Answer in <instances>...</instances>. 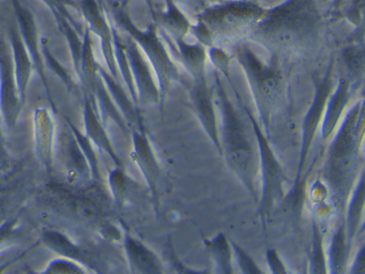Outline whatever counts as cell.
I'll return each mask as SVG.
<instances>
[{
  "instance_id": "1",
  "label": "cell",
  "mask_w": 365,
  "mask_h": 274,
  "mask_svg": "<svg viewBox=\"0 0 365 274\" xmlns=\"http://www.w3.org/2000/svg\"><path fill=\"white\" fill-rule=\"evenodd\" d=\"M324 32L317 0H285L267 9L249 40L262 45L274 60H294L315 54Z\"/></svg>"
},
{
  "instance_id": "2",
  "label": "cell",
  "mask_w": 365,
  "mask_h": 274,
  "mask_svg": "<svg viewBox=\"0 0 365 274\" xmlns=\"http://www.w3.org/2000/svg\"><path fill=\"white\" fill-rule=\"evenodd\" d=\"M361 101L352 105L331 138L322 168V180L329 192L331 208L339 218H345L350 195L363 167L362 146L356 123Z\"/></svg>"
},
{
  "instance_id": "3",
  "label": "cell",
  "mask_w": 365,
  "mask_h": 274,
  "mask_svg": "<svg viewBox=\"0 0 365 274\" xmlns=\"http://www.w3.org/2000/svg\"><path fill=\"white\" fill-rule=\"evenodd\" d=\"M215 103L220 113V137L223 156L232 171L256 203L260 198L258 176L260 173L257 143L253 145L242 116L228 96L217 72L215 74Z\"/></svg>"
},
{
  "instance_id": "4",
  "label": "cell",
  "mask_w": 365,
  "mask_h": 274,
  "mask_svg": "<svg viewBox=\"0 0 365 274\" xmlns=\"http://www.w3.org/2000/svg\"><path fill=\"white\" fill-rule=\"evenodd\" d=\"M266 11L254 0L213 2L195 15L190 34L208 49L235 46L249 40Z\"/></svg>"
},
{
  "instance_id": "5",
  "label": "cell",
  "mask_w": 365,
  "mask_h": 274,
  "mask_svg": "<svg viewBox=\"0 0 365 274\" xmlns=\"http://www.w3.org/2000/svg\"><path fill=\"white\" fill-rule=\"evenodd\" d=\"M255 103L257 118L267 136L270 137L273 117L277 115L285 92V77L277 62L262 60L245 42L232 46Z\"/></svg>"
},
{
  "instance_id": "6",
  "label": "cell",
  "mask_w": 365,
  "mask_h": 274,
  "mask_svg": "<svg viewBox=\"0 0 365 274\" xmlns=\"http://www.w3.org/2000/svg\"><path fill=\"white\" fill-rule=\"evenodd\" d=\"M108 9L115 25L138 43L150 62L159 83L161 105L165 102L166 96L173 83H182L185 87L189 85L190 81H187L181 74L179 66L173 59L170 51L166 49L164 43L165 41L162 34H160L159 27L155 21H153L146 29H140L131 19V15L125 8V4L119 1L110 2Z\"/></svg>"
},
{
  "instance_id": "7",
  "label": "cell",
  "mask_w": 365,
  "mask_h": 274,
  "mask_svg": "<svg viewBox=\"0 0 365 274\" xmlns=\"http://www.w3.org/2000/svg\"><path fill=\"white\" fill-rule=\"evenodd\" d=\"M335 86H336V81L334 79V59H332L324 74L316 76L314 79L315 92H314L311 105L303 118L300 151H299L298 167H297L294 188L287 193L282 203V206H286L287 209L292 210L296 214H300L302 203L304 201L303 186H304V179H307L309 173L307 161L311 153L312 146L315 141L318 130L322 128L327 103Z\"/></svg>"
},
{
  "instance_id": "8",
  "label": "cell",
  "mask_w": 365,
  "mask_h": 274,
  "mask_svg": "<svg viewBox=\"0 0 365 274\" xmlns=\"http://www.w3.org/2000/svg\"><path fill=\"white\" fill-rule=\"evenodd\" d=\"M230 77L232 76L230 75L225 78L227 79L234 90L239 106L247 115V119L251 123L252 130L255 135L256 143H257L258 153H259L260 178H262V191H260V198L257 203V213L264 229L269 216L279 206H282L283 203L288 193L286 192L285 186L289 182V179L284 171L283 165L281 164L277 154L273 151L272 147L269 143V137L264 133L259 120L253 115L251 109L245 104L242 96L239 93L238 89Z\"/></svg>"
},
{
  "instance_id": "9",
  "label": "cell",
  "mask_w": 365,
  "mask_h": 274,
  "mask_svg": "<svg viewBox=\"0 0 365 274\" xmlns=\"http://www.w3.org/2000/svg\"><path fill=\"white\" fill-rule=\"evenodd\" d=\"M41 242L58 256L67 257L81 263L91 273H108L112 271L110 259L99 248L78 243L61 231H44L41 235Z\"/></svg>"
},
{
  "instance_id": "10",
  "label": "cell",
  "mask_w": 365,
  "mask_h": 274,
  "mask_svg": "<svg viewBox=\"0 0 365 274\" xmlns=\"http://www.w3.org/2000/svg\"><path fill=\"white\" fill-rule=\"evenodd\" d=\"M46 192V197L53 201L52 206L63 210L81 222L91 225L97 230L101 225L108 222L98 196H91L86 193H73L63 186H48Z\"/></svg>"
},
{
  "instance_id": "11",
  "label": "cell",
  "mask_w": 365,
  "mask_h": 274,
  "mask_svg": "<svg viewBox=\"0 0 365 274\" xmlns=\"http://www.w3.org/2000/svg\"><path fill=\"white\" fill-rule=\"evenodd\" d=\"M55 154L61 163L63 175L71 188H81L93 180L88 158L85 156L69 124L68 128L61 131L57 138Z\"/></svg>"
},
{
  "instance_id": "12",
  "label": "cell",
  "mask_w": 365,
  "mask_h": 274,
  "mask_svg": "<svg viewBox=\"0 0 365 274\" xmlns=\"http://www.w3.org/2000/svg\"><path fill=\"white\" fill-rule=\"evenodd\" d=\"M192 111L195 113L202 130L215 146L220 156H223L219 120L215 111V85L210 87L207 78L191 79L187 86Z\"/></svg>"
},
{
  "instance_id": "13",
  "label": "cell",
  "mask_w": 365,
  "mask_h": 274,
  "mask_svg": "<svg viewBox=\"0 0 365 274\" xmlns=\"http://www.w3.org/2000/svg\"><path fill=\"white\" fill-rule=\"evenodd\" d=\"M0 106L6 126L14 128L20 117L23 102L21 98L20 89L16 81V68H14V56L11 46L5 38H1L0 44Z\"/></svg>"
},
{
  "instance_id": "14",
  "label": "cell",
  "mask_w": 365,
  "mask_h": 274,
  "mask_svg": "<svg viewBox=\"0 0 365 274\" xmlns=\"http://www.w3.org/2000/svg\"><path fill=\"white\" fill-rule=\"evenodd\" d=\"M78 10L86 21L87 28L99 38L106 68L119 79L120 73L115 57L113 25L108 21V6L100 0H78Z\"/></svg>"
},
{
  "instance_id": "15",
  "label": "cell",
  "mask_w": 365,
  "mask_h": 274,
  "mask_svg": "<svg viewBox=\"0 0 365 274\" xmlns=\"http://www.w3.org/2000/svg\"><path fill=\"white\" fill-rule=\"evenodd\" d=\"M12 6H14V13H16V21H18L19 30L23 41L31 54L33 59L35 71L38 76L41 79L42 85L46 89V96H48V102L52 106L53 113H57L56 104L53 100L52 91H51L50 83H48V77L46 72V61H44L43 53H42V39L39 38V31H38L37 21H36L35 15L33 11L25 6L21 0H10Z\"/></svg>"
},
{
  "instance_id": "16",
  "label": "cell",
  "mask_w": 365,
  "mask_h": 274,
  "mask_svg": "<svg viewBox=\"0 0 365 274\" xmlns=\"http://www.w3.org/2000/svg\"><path fill=\"white\" fill-rule=\"evenodd\" d=\"M125 51L138 94V104L144 106L161 104V91L157 75L138 43L127 36Z\"/></svg>"
},
{
  "instance_id": "17",
  "label": "cell",
  "mask_w": 365,
  "mask_h": 274,
  "mask_svg": "<svg viewBox=\"0 0 365 274\" xmlns=\"http://www.w3.org/2000/svg\"><path fill=\"white\" fill-rule=\"evenodd\" d=\"M131 158L140 168L147 186L150 191L157 212H159L160 186L162 181V168L155 156L153 143L149 141L146 132L138 130L131 131Z\"/></svg>"
},
{
  "instance_id": "18",
  "label": "cell",
  "mask_w": 365,
  "mask_h": 274,
  "mask_svg": "<svg viewBox=\"0 0 365 274\" xmlns=\"http://www.w3.org/2000/svg\"><path fill=\"white\" fill-rule=\"evenodd\" d=\"M56 128L50 109L39 107L34 111V141L35 153L46 173H51L54 166L56 148Z\"/></svg>"
},
{
  "instance_id": "19",
  "label": "cell",
  "mask_w": 365,
  "mask_h": 274,
  "mask_svg": "<svg viewBox=\"0 0 365 274\" xmlns=\"http://www.w3.org/2000/svg\"><path fill=\"white\" fill-rule=\"evenodd\" d=\"M83 120H84L85 133L93 145L101 153L108 154L115 166L123 167L120 156L117 154L114 145L106 132V124L100 117L97 108L95 94L89 90H85L84 103H83Z\"/></svg>"
},
{
  "instance_id": "20",
  "label": "cell",
  "mask_w": 365,
  "mask_h": 274,
  "mask_svg": "<svg viewBox=\"0 0 365 274\" xmlns=\"http://www.w3.org/2000/svg\"><path fill=\"white\" fill-rule=\"evenodd\" d=\"M354 92L351 81L345 75L341 74L327 103L326 111H324L322 128H320L324 141L332 138L333 135L336 132L341 120L347 113Z\"/></svg>"
},
{
  "instance_id": "21",
  "label": "cell",
  "mask_w": 365,
  "mask_h": 274,
  "mask_svg": "<svg viewBox=\"0 0 365 274\" xmlns=\"http://www.w3.org/2000/svg\"><path fill=\"white\" fill-rule=\"evenodd\" d=\"M123 250L129 272L133 274L162 273L163 263L160 257L138 238L125 231Z\"/></svg>"
},
{
  "instance_id": "22",
  "label": "cell",
  "mask_w": 365,
  "mask_h": 274,
  "mask_svg": "<svg viewBox=\"0 0 365 274\" xmlns=\"http://www.w3.org/2000/svg\"><path fill=\"white\" fill-rule=\"evenodd\" d=\"M153 14V21L164 34L170 36L173 40L175 39H185L191 32L192 25L185 15V11L181 9L174 0H164L165 9L157 10L153 0H146Z\"/></svg>"
},
{
  "instance_id": "23",
  "label": "cell",
  "mask_w": 365,
  "mask_h": 274,
  "mask_svg": "<svg viewBox=\"0 0 365 274\" xmlns=\"http://www.w3.org/2000/svg\"><path fill=\"white\" fill-rule=\"evenodd\" d=\"M99 74L101 75L110 96L114 98L115 103L120 109L123 117L127 120L131 131L138 130L140 132H146L144 118L130 92L123 87V85L119 83V79L116 78L108 68H104L102 66H100Z\"/></svg>"
},
{
  "instance_id": "24",
  "label": "cell",
  "mask_w": 365,
  "mask_h": 274,
  "mask_svg": "<svg viewBox=\"0 0 365 274\" xmlns=\"http://www.w3.org/2000/svg\"><path fill=\"white\" fill-rule=\"evenodd\" d=\"M8 34H9L8 42L10 43L12 56H14V68H16V81H18L19 89H20L21 98H22L23 105H25L29 83H31L33 72L35 71V66H34L31 54L21 36L19 27L11 25Z\"/></svg>"
},
{
  "instance_id": "25",
  "label": "cell",
  "mask_w": 365,
  "mask_h": 274,
  "mask_svg": "<svg viewBox=\"0 0 365 274\" xmlns=\"http://www.w3.org/2000/svg\"><path fill=\"white\" fill-rule=\"evenodd\" d=\"M174 54L177 61L189 73L191 79L207 78L206 68L208 51L202 43H187L185 39H175Z\"/></svg>"
},
{
  "instance_id": "26",
  "label": "cell",
  "mask_w": 365,
  "mask_h": 274,
  "mask_svg": "<svg viewBox=\"0 0 365 274\" xmlns=\"http://www.w3.org/2000/svg\"><path fill=\"white\" fill-rule=\"evenodd\" d=\"M84 89L89 90L95 94L98 111H99L100 117L106 126L108 121H113L123 133H131V128H130L127 120L125 119L120 109L115 103L114 98L110 96L101 75L98 76L93 85L89 86L88 88H84Z\"/></svg>"
},
{
  "instance_id": "27",
  "label": "cell",
  "mask_w": 365,
  "mask_h": 274,
  "mask_svg": "<svg viewBox=\"0 0 365 274\" xmlns=\"http://www.w3.org/2000/svg\"><path fill=\"white\" fill-rule=\"evenodd\" d=\"M108 182L114 203L119 208L133 205L142 192L140 183L125 173V167L115 166L108 173Z\"/></svg>"
},
{
  "instance_id": "28",
  "label": "cell",
  "mask_w": 365,
  "mask_h": 274,
  "mask_svg": "<svg viewBox=\"0 0 365 274\" xmlns=\"http://www.w3.org/2000/svg\"><path fill=\"white\" fill-rule=\"evenodd\" d=\"M365 212V163L362 171L359 176L356 186L350 195L348 201L347 210H346L345 220L346 229H347L348 242L352 248L356 238H358L359 231L362 226L364 220Z\"/></svg>"
},
{
  "instance_id": "29",
  "label": "cell",
  "mask_w": 365,
  "mask_h": 274,
  "mask_svg": "<svg viewBox=\"0 0 365 274\" xmlns=\"http://www.w3.org/2000/svg\"><path fill=\"white\" fill-rule=\"evenodd\" d=\"M350 250L351 246L348 242L345 218H339V223L333 233L330 245L327 250L330 273H345L348 271Z\"/></svg>"
},
{
  "instance_id": "30",
  "label": "cell",
  "mask_w": 365,
  "mask_h": 274,
  "mask_svg": "<svg viewBox=\"0 0 365 274\" xmlns=\"http://www.w3.org/2000/svg\"><path fill=\"white\" fill-rule=\"evenodd\" d=\"M343 75L354 86V91L363 85L365 79V40L358 43H348L341 53Z\"/></svg>"
},
{
  "instance_id": "31",
  "label": "cell",
  "mask_w": 365,
  "mask_h": 274,
  "mask_svg": "<svg viewBox=\"0 0 365 274\" xmlns=\"http://www.w3.org/2000/svg\"><path fill=\"white\" fill-rule=\"evenodd\" d=\"M205 245L210 254L215 267V271L217 273L230 274L234 272V267H232L234 250H232V240L228 239L225 233H217L212 239L205 241Z\"/></svg>"
},
{
  "instance_id": "32",
  "label": "cell",
  "mask_w": 365,
  "mask_h": 274,
  "mask_svg": "<svg viewBox=\"0 0 365 274\" xmlns=\"http://www.w3.org/2000/svg\"><path fill=\"white\" fill-rule=\"evenodd\" d=\"M309 273H328V255L324 248V233L319 220L314 218L312 220V243L309 254Z\"/></svg>"
},
{
  "instance_id": "33",
  "label": "cell",
  "mask_w": 365,
  "mask_h": 274,
  "mask_svg": "<svg viewBox=\"0 0 365 274\" xmlns=\"http://www.w3.org/2000/svg\"><path fill=\"white\" fill-rule=\"evenodd\" d=\"M113 38H114L115 57H116L117 66H118L119 73L127 86L128 91L133 98L134 102L138 105V94L136 90L135 83H134L133 75L130 66L129 58H128L127 51H125V40L121 38L119 28L116 25H113Z\"/></svg>"
},
{
  "instance_id": "34",
  "label": "cell",
  "mask_w": 365,
  "mask_h": 274,
  "mask_svg": "<svg viewBox=\"0 0 365 274\" xmlns=\"http://www.w3.org/2000/svg\"><path fill=\"white\" fill-rule=\"evenodd\" d=\"M101 64L96 59L93 53V39L91 31L86 27L84 34V45H83L82 61H81V73L78 75L83 88H88L95 83L99 76V68Z\"/></svg>"
},
{
  "instance_id": "35",
  "label": "cell",
  "mask_w": 365,
  "mask_h": 274,
  "mask_svg": "<svg viewBox=\"0 0 365 274\" xmlns=\"http://www.w3.org/2000/svg\"><path fill=\"white\" fill-rule=\"evenodd\" d=\"M42 53H43L46 66L63 81V83L67 87L68 91L71 92V93L78 91V83L74 81L71 74L68 72L67 68L56 59L54 54L51 51L50 45H48V41L46 38H42Z\"/></svg>"
},
{
  "instance_id": "36",
  "label": "cell",
  "mask_w": 365,
  "mask_h": 274,
  "mask_svg": "<svg viewBox=\"0 0 365 274\" xmlns=\"http://www.w3.org/2000/svg\"><path fill=\"white\" fill-rule=\"evenodd\" d=\"M67 123L69 124L71 130L73 131L81 148L84 151L85 156L88 158L89 164H91V171H93V181L97 183H101L102 177L100 173L99 160H98L97 153H96V146L93 145V141L87 136L86 133L82 132L76 128V124L71 120L67 119Z\"/></svg>"
},
{
  "instance_id": "37",
  "label": "cell",
  "mask_w": 365,
  "mask_h": 274,
  "mask_svg": "<svg viewBox=\"0 0 365 274\" xmlns=\"http://www.w3.org/2000/svg\"><path fill=\"white\" fill-rule=\"evenodd\" d=\"M42 273H89V270L76 260L58 256L48 263Z\"/></svg>"
},
{
  "instance_id": "38",
  "label": "cell",
  "mask_w": 365,
  "mask_h": 274,
  "mask_svg": "<svg viewBox=\"0 0 365 274\" xmlns=\"http://www.w3.org/2000/svg\"><path fill=\"white\" fill-rule=\"evenodd\" d=\"M208 58L217 71L224 76L230 74L232 56L222 46H211L208 49Z\"/></svg>"
},
{
  "instance_id": "39",
  "label": "cell",
  "mask_w": 365,
  "mask_h": 274,
  "mask_svg": "<svg viewBox=\"0 0 365 274\" xmlns=\"http://www.w3.org/2000/svg\"><path fill=\"white\" fill-rule=\"evenodd\" d=\"M232 245L235 258H236L237 263L242 273H262V270L258 267L257 263L238 243L232 240Z\"/></svg>"
},
{
  "instance_id": "40",
  "label": "cell",
  "mask_w": 365,
  "mask_h": 274,
  "mask_svg": "<svg viewBox=\"0 0 365 274\" xmlns=\"http://www.w3.org/2000/svg\"><path fill=\"white\" fill-rule=\"evenodd\" d=\"M51 12H58L66 15L74 21H78L74 19L73 15L70 12L69 8L78 9V0H41Z\"/></svg>"
},
{
  "instance_id": "41",
  "label": "cell",
  "mask_w": 365,
  "mask_h": 274,
  "mask_svg": "<svg viewBox=\"0 0 365 274\" xmlns=\"http://www.w3.org/2000/svg\"><path fill=\"white\" fill-rule=\"evenodd\" d=\"M266 258L269 268H270V271L272 273H287V267H286L284 261L282 260L279 255L277 254V250H273V248H269L266 253Z\"/></svg>"
},
{
  "instance_id": "42",
  "label": "cell",
  "mask_w": 365,
  "mask_h": 274,
  "mask_svg": "<svg viewBox=\"0 0 365 274\" xmlns=\"http://www.w3.org/2000/svg\"><path fill=\"white\" fill-rule=\"evenodd\" d=\"M174 1L178 4L183 11L194 15V16L202 12L208 4H210L208 0H174Z\"/></svg>"
},
{
  "instance_id": "43",
  "label": "cell",
  "mask_w": 365,
  "mask_h": 274,
  "mask_svg": "<svg viewBox=\"0 0 365 274\" xmlns=\"http://www.w3.org/2000/svg\"><path fill=\"white\" fill-rule=\"evenodd\" d=\"M348 272L352 274H365V243L363 244L362 248L359 250L358 254L354 257V261H352Z\"/></svg>"
},
{
  "instance_id": "44",
  "label": "cell",
  "mask_w": 365,
  "mask_h": 274,
  "mask_svg": "<svg viewBox=\"0 0 365 274\" xmlns=\"http://www.w3.org/2000/svg\"><path fill=\"white\" fill-rule=\"evenodd\" d=\"M344 2H345V0H333L332 9L337 10V9L341 8V4H343Z\"/></svg>"
},
{
  "instance_id": "45",
  "label": "cell",
  "mask_w": 365,
  "mask_h": 274,
  "mask_svg": "<svg viewBox=\"0 0 365 274\" xmlns=\"http://www.w3.org/2000/svg\"><path fill=\"white\" fill-rule=\"evenodd\" d=\"M364 233H365V216H364V220H363L362 226H361L360 231H359L358 237H359V235H364Z\"/></svg>"
},
{
  "instance_id": "46",
  "label": "cell",
  "mask_w": 365,
  "mask_h": 274,
  "mask_svg": "<svg viewBox=\"0 0 365 274\" xmlns=\"http://www.w3.org/2000/svg\"><path fill=\"white\" fill-rule=\"evenodd\" d=\"M361 96H362V98L365 96V86L363 87L362 91H361Z\"/></svg>"
},
{
  "instance_id": "47",
  "label": "cell",
  "mask_w": 365,
  "mask_h": 274,
  "mask_svg": "<svg viewBox=\"0 0 365 274\" xmlns=\"http://www.w3.org/2000/svg\"><path fill=\"white\" fill-rule=\"evenodd\" d=\"M210 4H213V2H219V1H223V0H208Z\"/></svg>"
},
{
  "instance_id": "48",
  "label": "cell",
  "mask_w": 365,
  "mask_h": 274,
  "mask_svg": "<svg viewBox=\"0 0 365 274\" xmlns=\"http://www.w3.org/2000/svg\"><path fill=\"white\" fill-rule=\"evenodd\" d=\"M100 1L104 2V1H106V0H100ZM104 4H106V2H104Z\"/></svg>"
}]
</instances>
